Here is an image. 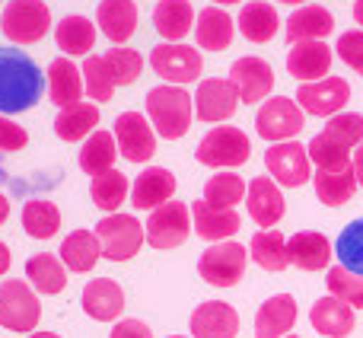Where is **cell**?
<instances>
[{
	"label": "cell",
	"instance_id": "32",
	"mask_svg": "<svg viewBox=\"0 0 363 338\" xmlns=\"http://www.w3.org/2000/svg\"><path fill=\"white\" fill-rule=\"evenodd\" d=\"M239 32H242L249 42L255 45H264L274 38L277 26H281V16H277V10L271 4H264V0H249V4L239 10Z\"/></svg>",
	"mask_w": 363,
	"mask_h": 338
},
{
	"label": "cell",
	"instance_id": "43",
	"mask_svg": "<svg viewBox=\"0 0 363 338\" xmlns=\"http://www.w3.org/2000/svg\"><path fill=\"white\" fill-rule=\"evenodd\" d=\"M335 256L341 258L347 271L363 278V217L351 220V224L341 230L338 243H335Z\"/></svg>",
	"mask_w": 363,
	"mask_h": 338
},
{
	"label": "cell",
	"instance_id": "26",
	"mask_svg": "<svg viewBox=\"0 0 363 338\" xmlns=\"http://www.w3.org/2000/svg\"><path fill=\"white\" fill-rule=\"evenodd\" d=\"M309 322L322 338H347L354 332V310L341 303L338 297H322L309 310Z\"/></svg>",
	"mask_w": 363,
	"mask_h": 338
},
{
	"label": "cell",
	"instance_id": "55",
	"mask_svg": "<svg viewBox=\"0 0 363 338\" xmlns=\"http://www.w3.org/2000/svg\"><path fill=\"white\" fill-rule=\"evenodd\" d=\"M213 4H223V6H230V4H242V0H213Z\"/></svg>",
	"mask_w": 363,
	"mask_h": 338
},
{
	"label": "cell",
	"instance_id": "24",
	"mask_svg": "<svg viewBox=\"0 0 363 338\" xmlns=\"http://www.w3.org/2000/svg\"><path fill=\"white\" fill-rule=\"evenodd\" d=\"M296 326V300L290 294H274L255 313V338H284Z\"/></svg>",
	"mask_w": 363,
	"mask_h": 338
},
{
	"label": "cell",
	"instance_id": "5",
	"mask_svg": "<svg viewBox=\"0 0 363 338\" xmlns=\"http://www.w3.org/2000/svg\"><path fill=\"white\" fill-rule=\"evenodd\" d=\"M96 236H99V246H102V258L128 262L144 246V227L131 214H106L96 224Z\"/></svg>",
	"mask_w": 363,
	"mask_h": 338
},
{
	"label": "cell",
	"instance_id": "12",
	"mask_svg": "<svg viewBox=\"0 0 363 338\" xmlns=\"http://www.w3.org/2000/svg\"><path fill=\"white\" fill-rule=\"evenodd\" d=\"M115 144L128 163H147L157 153V134L150 128V119L140 112H121L115 119Z\"/></svg>",
	"mask_w": 363,
	"mask_h": 338
},
{
	"label": "cell",
	"instance_id": "37",
	"mask_svg": "<svg viewBox=\"0 0 363 338\" xmlns=\"http://www.w3.org/2000/svg\"><path fill=\"white\" fill-rule=\"evenodd\" d=\"M115 157H118L115 134L93 131L80 147V169L89 175H102V173H108V169H115Z\"/></svg>",
	"mask_w": 363,
	"mask_h": 338
},
{
	"label": "cell",
	"instance_id": "50",
	"mask_svg": "<svg viewBox=\"0 0 363 338\" xmlns=\"http://www.w3.org/2000/svg\"><path fill=\"white\" fill-rule=\"evenodd\" d=\"M351 166H354V175H357V185H363V144L357 147V151H354Z\"/></svg>",
	"mask_w": 363,
	"mask_h": 338
},
{
	"label": "cell",
	"instance_id": "47",
	"mask_svg": "<svg viewBox=\"0 0 363 338\" xmlns=\"http://www.w3.org/2000/svg\"><path fill=\"white\" fill-rule=\"evenodd\" d=\"M338 58L347 64L351 70H360L363 74V29H354V32H345L338 38Z\"/></svg>",
	"mask_w": 363,
	"mask_h": 338
},
{
	"label": "cell",
	"instance_id": "9",
	"mask_svg": "<svg viewBox=\"0 0 363 338\" xmlns=\"http://www.w3.org/2000/svg\"><path fill=\"white\" fill-rule=\"evenodd\" d=\"M245 265H249V252L242 243H213L211 249L201 252L198 275L211 288H233L245 275Z\"/></svg>",
	"mask_w": 363,
	"mask_h": 338
},
{
	"label": "cell",
	"instance_id": "7",
	"mask_svg": "<svg viewBox=\"0 0 363 338\" xmlns=\"http://www.w3.org/2000/svg\"><path fill=\"white\" fill-rule=\"evenodd\" d=\"M42 320V303L29 281H4L0 284V326L10 332H35Z\"/></svg>",
	"mask_w": 363,
	"mask_h": 338
},
{
	"label": "cell",
	"instance_id": "20",
	"mask_svg": "<svg viewBox=\"0 0 363 338\" xmlns=\"http://www.w3.org/2000/svg\"><path fill=\"white\" fill-rule=\"evenodd\" d=\"M245 205H249V217L258 227H274L284 217V195L277 188L274 179L268 175H255L249 182V192H245Z\"/></svg>",
	"mask_w": 363,
	"mask_h": 338
},
{
	"label": "cell",
	"instance_id": "8",
	"mask_svg": "<svg viewBox=\"0 0 363 338\" xmlns=\"http://www.w3.org/2000/svg\"><path fill=\"white\" fill-rule=\"evenodd\" d=\"M306 125V112L296 106L290 96H274V99H264L262 109L255 115V131L262 134L268 144H284V141H294L296 134Z\"/></svg>",
	"mask_w": 363,
	"mask_h": 338
},
{
	"label": "cell",
	"instance_id": "4",
	"mask_svg": "<svg viewBox=\"0 0 363 338\" xmlns=\"http://www.w3.org/2000/svg\"><path fill=\"white\" fill-rule=\"evenodd\" d=\"M194 157H198V163H204L211 169H236V166L249 163L252 144H249V138H245V131H239V128L217 125L201 138Z\"/></svg>",
	"mask_w": 363,
	"mask_h": 338
},
{
	"label": "cell",
	"instance_id": "25",
	"mask_svg": "<svg viewBox=\"0 0 363 338\" xmlns=\"http://www.w3.org/2000/svg\"><path fill=\"white\" fill-rule=\"evenodd\" d=\"M332 243L328 236L315 230H300L287 239V256H290V265L303 271H322L328 262H332Z\"/></svg>",
	"mask_w": 363,
	"mask_h": 338
},
{
	"label": "cell",
	"instance_id": "15",
	"mask_svg": "<svg viewBox=\"0 0 363 338\" xmlns=\"http://www.w3.org/2000/svg\"><path fill=\"white\" fill-rule=\"evenodd\" d=\"M239 109V89L233 87V80H220V77H211V80L198 83V93H194V112H198L201 121H226L233 119Z\"/></svg>",
	"mask_w": 363,
	"mask_h": 338
},
{
	"label": "cell",
	"instance_id": "46",
	"mask_svg": "<svg viewBox=\"0 0 363 338\" xmlns=\"http://www.w3.org/2000/svg\"><path fill=\"white\" fill-rule=\"evenodd\" d=\"M309 160L315 163V169H345V166H351V151H345V147H338V144H332V141H325L322 134H315L313 141H309Z\"/></svg>",
	"mask_w": 363,
	"mask_h": 338
},
{
	"label": "cell",
	"instance_id": "35",
	"mask_svg": "<svg viewBox=\"0 0 363 338\" xmlns=\"http://www.w3.org/2000/svg\"><path fill=\"white\" fill-rule=\"evenodd\" d=\"M26 278L29 284L45 297H55L67 288V268H64L61 258H55L51 252H42V256H32L26 262Z\"/></svg>",
	"mask_w": 363,
	"mask_h": 338
},
{
	"label": "cell",
	"instance_id": "36",
	"mask_svg": "<svg viewBox=\"0 0 363 338\" xmlns=\"http://www.w3.org/2000/svg\"><path fill=\"white\" fill-rule=\"evenodd\" d=\"M89 195H93V205L106 214H118V207L128 201L131 195V182L121 169H108L102 175H93V185H89Z\"/></svg>",
	"mask_w": 363,
	"mask_h": 338
},
{
	"label": "cell",
	"instance_id": "23",
	"mask_svg": "<svg viewBox=\"0 0 363 338\" xmlns=\"http://www.w3.org/2000/svg\"><path fill=\"white\" fill-rule=\"evenodd\" d=\"M83 70L77 67L70 58H55L48 64V99L57 109H70L83 99Z\"/></svg>",
	"mask_w": 363,
	"mask_h": 338
},
{
	"label": "cell",
	"instance_id": "11",
	"mask_svg": "<svg viewBox=\"0 0 363 338\" xmlns=\"http://www.w3.org/2000/svg\"><path fill=\"white\" fill-rule=\"evenodd\" d=\"M191 233V207L182 201H166L147 220V243L153 249H176Z\"/></svg>",
	"mask_w": 363,
	"mask_h": 338
},
{
	"label": "cell",
	"instance_id": "57",
	"mask_svg": "<svg viewBox=\"0 0 363 338\" xmlns=\"http://www.w3.org/2000/svg\"><path fill=\"white\" fill-rule=\"evenodd\" d=\"M169 338H188V335H169Z\"/></svg>",
	"mask_w": 363,
	"mask_h": 338
},
{
	"label": "cell",
	"instance_id": "10",
	"mask_svg": "<svg viewBox=\"0 0 363 338\" xmlns=\"http://www.w3.org/2000/svg\"><path fill=\"white\" fill-rule=\"evenodd\" d=\"M264 166H268L271 179L277 185L287 188H300L313 179V160H309V151L296 141H284V144H271L264 151Z\"/></svg>",
	"mask_w": 363,
	"mask_h": 338
},
{
	"label": "cell",
	"instance_id": "44",
	"mask_svg": "<svg viewBox=\"0 0 363 338\" xmlns=\"http://www.w3.org/2000/svg\"><path fill=\"white\" fill-rule=\"evenodd\" d=\"M328 294L338 297L341 303H347L351 310H363V278L354 275V271H347L345 265H335V268H328Z\"/></svg>",
	"mask_w": 363,
	"mask_h": 338
},
{
	"label": "cell",
	"instance_id": "53",
	"mask_svg": "<svg viewBox=\"0 0 363 338\" xmlns=\"http://www.w3.org/2000/svg\"><path fill=\"white\" fill-rule=\"evenodd\" d=\"M354 19H357V23L363 26V0H357V4H354Z\"/></svg>",
	"mask_w": 363,
	"mask_h": 338
},
{
	"label": "cell",
	"instance_id": "3",
	"mask_svg": "<svg viewBox=\"0 0 363 338\" xmlns=\"http://www.w3.org/2000/svg\"><path fill=\"white\" fill-rule=\"evenodd\" d=\"M0 29L13 45H35L48 36L51 10L45 0H10L0 13Z\"/></svg>",
	"mask_w": 363,
	"mask_h": 338
},
{
	"label": "cell",
	"instance_id": "29",
	"mask_svg": "<svg viewBox=\"0 0 363 338\" xmlns=\"http://www.w3.org/2000/svg\"><path fill=\"white\" fill-rule=\"evenodd\" d=\"M233 32H236V26H233V19L220 6H204L198 13V23H194V42H198V48H204V51L230 48Z\"/></svg>",
	"mask_w": 363,
	"mask_h": 338
},
{
	"label": "cell",
	"instance_id": "14",
	"mask_svg": "<svg viewBox=\"0 0 363 338\" xmlns=\"http://www.w3.org/2000/svg\"><path fill=\"white\" fill-rule=\"evenodd\" d=\"M230 80H233V87L239 89V102L255 106V102L268 99L271 89H274V70H271V64L264 61V58L245 55V58H239V61H233Z\"/></svg>",
	"mask_w": 363,
	"mask_h": 338
},
{
	"label": "cell",
	"instance_id": "13",
	"mask_svg": "<svg viewBox=\"0 0 363 338\" xmlns=\"http://www.w3.org/2000/svg\"><path fill=\"white\" fill-rule=\"evenodd\" d=\"M351 99V87H347L345 77H325V80L315 83H303L296 89V106L306 115H325V119H335L341 115V109Z\"/></svg>",
	"mask_w": 363,
	"mask_h": 338
},
{
	"label": "cell",
	"instance_id": "2",
	"mask_svg": "<svg viewBox=\"0 0 363 338\" xmlns=\"http://www.w3.org/2000/svg\"><path fill=\"white\" fill-rule=\"evenodd\" d=\"M144 106H147V119L157 128L160 138L179 141V138H185L188 128H191V96L182 87H169V83L153 87L150 93H147Z\"/></svg>",
	"mask_w": 363,
	"mask_h": 338
},
{
	"label": "cell",
	"instance_id": "17",
	"mask_svg": "<svg viewBox=\"0 0 363 338\" xmlns=\"http://www.w3.org/2000/svg\"><path fill=\"white\" fill-rule=\"evenodd\" d=\"M83 313L96 322H115L125 310V290L118 288V281L112 278H93V281L83 288Z\"/></svg>",
	"mask_w": 363,
	"mask_h": 338
},
{
	"label": "cell",
	"instance_id": "42",
	"mask_svg": "<svg viewBox=\"0 0 363 338\" xmlns=\"http://www.w3.org/2000/svg\"><path fill=\"white\" fill-rule=\"evenodd\" d=\"M322 138L345 147V151H357L363 144V115H357V112L335 115V119H328V125L322 128Z\"/></svg>",
	"mask_w": 363,
	"mask_h": 338
},
{
	"label": "cell",
	"instance_id": "31",
	"mask_svg": "<svg viewBox=\"0 0 363 338\" xmlns=\"http://www.w3.org/2000/svg\"><path fill=\"white\" fill-rule=\"evenodd\" d=\"M55 42L64 55H70V58L86 55L89 58V51L96 48V23L80 16V13H70V16H64L61 23H57Z\"/></svg>",
	"mask_w": 363,
	"mask_h": 338
},
{
	"label": "cell",
	"instance_id": "48",
	"mask_svg": "<svg viewBox=\"0 0 363 338\" xmlns=\"http://www.w3.org/2000/svg\"><path fill=\"white\" fill-rule=\"evenodd\" d=\"M26 144H29L26 128L0 115V153H16V151H23Z\"/></svg>",
	"mask_w": 363,
	"mask_h": 338
},
{
	"label": "cell",
	"instance_id": "21",
	"mask_svg": "<svg viewBox=\"0 0 363 338\" xmlns=\"http://www.w3.org/2000/svg\"><path fill=\"white\" fill-rule=\"evenodd\" d=\"M287 32V42L296 45V42H325V36L335 32V16L319 4H306L300 10H294V16L287 19L284 26Z\"/></svg>",
	"mask_w": 363,
	"mask_h": 338
},
{
	"label": "cell",
	"instance_id": "45",
	"mask_svg": "<svg viewBox=\"0 0 363 338\" xmlns=\"http://www.w3.org/2000/svg\"><path fill=\"white\" fill-rule=\"evenodd\" d=\"M102 58H106L108 70L115 77V87H131L140 77V70H144V58L134 48H108Z\"/></svg>",
	"mask_w": 363,
	"mask_h": 338
},
{
	"label": "cell",
	"instance_id": "38",
	"mask_svg": "<svg viewBox=\"0 0 363 338\" xmlns=\"http://www.w3.org/2000/svg\"><path fill=\"white\" fill-rule=\"evenodd\" d=\"M249 256L255 258V265H262L264 271H284L290 265L287 239H284L281 230H258L249 243Z\"/></svg>",
	"mask_w": 363,
	"mask_h": 338
},
{
	"label": "cell",
	"instance_id": "1",
	"mask_svg": "<svg viewBox=\"0 0 363 338\" xmlns=\"http://www.w3.org/2000/svg\"><path fill=\"white\" fill-rule=\"evenodd\" d=\"M42 99V70L23 48H0V112H29Z\"/></svg>",
	"mask_w": 363,
	"mask_h": 338
},
{
	"label": "cell",
	"instance_id": "49",
	"mask_svg": "<svg viewBox=\"0 0 363 338\" xmlns=\"http://www.w3.org/2000/svg\"><path fill=\"white\" fill-rule=\"evenodd\" d=\"M108 338H153V329L140 320H118Z\"/></svg>",
	"mask_w": 363,
	"mask_h": 338
},
{
	"label": "cell",
	"instance_id": "6",
	"mask_svg": "<svg viewBox=\"0 0 363 338\" xmlns=\"http://www.w3.org/2000/svg\"><path fill=\"white\" fill-rule=\"evenodd\" d=\"M150 67L157 77H163L169 87H185L194 83L204 70L201 51L185 42H163L150 51Z\"/></svg>",
	"mask_w": 363,
	"mask_h": 338
},
{
	"label": "cell",
	"instance_id": "51",
	"mask_svg": "<svg viewBox=\"0 0 363 338\" xmlns=\"http://www.w3.org/2000/svg\"><path fill=\"white\" fill-rule=\"evenodd\" d=\"M10 271V249H6V243H0V278Z\"/></svg>",
	"mask_w": 363,
	"mask_h": 338
},
{
	"label": "cell",
	"instance_id": "28",
	"mask_svg": "<svg viewBox=\"0 0 363 338\" xmlns=\"http://www.w3.org/2000/svg\"><path fill=\"white\" fill-rule=\"evenodd\" d=\"M96 23L115 45L128 42L138 29V4L134 0H102L96 10Z\"/></svg>",
	"mask_w": 363,
	"mask_h": 338
},
{
	"label": "cell",
	"instance_id": "40",
	"mask_svg": "<svg viewBox=\"0 0 363 338\" xmlns=\"http://www.w3.org/2000/svg\"><path fill=\"white\" fill-rule=\"evenodd\" d=\"M245 192H249V185H245V179L242 175H236V173H217V175H211L207 179V185H204V201L211 207H236L239 201L245 198Z\"/></svg>",
	"mask_w": 363,
	"mask_h": 338
},
{
	"label": "cell",
	"instance_id": "16",
	"mask_svg": "<svg viewBox=\"0 0 363 338\" xmlns=\"http://www.w3.org/2000/svg\"><path fill=\"white\" fill-rule=\"evenodd\" d=\"M332 70V48L325 42H296L287 51V74L294 80L315 83Z\"/></svg>",
	"mask_w": 363,
	"mask_h": 338
},
{
	"label": "cell",
	"instance_id": "52",
	"mask_svg": "<svg viewBox=\"0 0 363 338\" xmlns=\"http://www.w3.org/2000/svg\"><path fill=\"white\" fill-rule=\"evenodd\" d=\"M6 217H10V201H6V195H0V227H4Z\"/></svg>",
	"mask_w": 363,
	"mask_h": 338
},
{
	"label": "cell",
	"instance_id": "30",
	"mask_svg": "<svg viewBox=\"0 0 363 338\" xmlns=\"http://www.w3.org/2000/svg\"><path fill=\"white\" fill-rule=\"evenodd\" d=\"M194 26V6L191 0H160L153 10V29L166 42H182Z\"/></svg>",
	"mask_w": 363,
	"mask_h": 338
},
{
	"label": "cell",
	"instance_id": "22",
	"mask_svg": "<svg viewBox=\"0 0 363 338\" xmlns=\"http://www.w3.org/2000/svg\"><path fill=\"white\" fill-rule=\"evenodd\" d=\"M191 217H194V233L201 239H211V243H226L233 233L242 227V217L236 214V207H211L204 198L191 205Z\"/></svg>",
	"mask_w": 363,
	"mask_h": 338
},
{
	"label": "cell",
	"instance_id": "54",
	"mask_svg": "<svg viewBox=\"0 0 363 338\" xmlns=\"http://www.w3.org/2000/svg\"><path fill=\"white\" fill-rule=\"evenodd\" d=\"M29 338H61V335H55V332H32Z\"/></svg>",
	"mask_w": 363,
	"mask_h": 338
},
{
	"label": "cell",
	"instance_id": "33",
	"mask_svg": "<svg viewBox=\"0 0 363 338\" xmlns=\"http://www.w3.org/2000/svg\"><path fill=\"white\" fill-rule=\"evenodd\" d=\"M99 125V106L96 102H77L70 109H61L55 119V134L67 144L74 141H86Z\"/></svg>",
	"mask_w": 363,
	"mask_h": 338
},
{
	"label": "cell",
	"instance_id": "34",
	"mask_svg": "<svg viewBox=\"0 0 363 338\" xmlns=\"http://www.w3.org/2000/svg\"><path fill=\"white\" fill-rule=\"evenodd\" d=\"M313 185H315V195H319L322 205L338 207L354 198V192H357V175H354V166L332 169V173H328V169H315Z\"/></svg>",
	"mask_w": 363,
	"mask_h": 338
},
{
	"label": "cell",
	"instance_id": "58",
	"mask_svg": "<svg viewBox=\"0 0 363 338\" xmlns=\"http://www.w3.org/2000/svg\"><path fill=\"white\" fill-rule=\"evenodd\" d=\"M284 338H300V335H284Z\"/></svg>",
	"mask_w": 363,
	"mask_h": 338
},
{
	"label": "cell",
	"instance_id": "19",
	"mask_svg": "<svg viewBox=\"0 0 363 338\" xmlns=\"http://www.w3.org/2000/svg\"><path fill=\"white\" fill-rule=\"evenodd\" d=\"M239 313L223 300H207L191 313V338H236Z\"/></svg>",
	"mask_w": 363,
	"mask_h": 338
},
{
	"label": "cell",
	"instance_id": "27",
	"mask_svg": "<svg viewBox=\"0 0 363 338\" xmlns=\"http://www.w3.org/2000/svg\"><path fill=\"white\" fill-rule=\"evenodd\" d=\"M57 252H61L64 268L77 271V275H86V271H93L96 262L102 258L99 236H96L93 230H74V233H67Z\"/></svg>",
	"mask_w": 363,
	"mask_h": 338
},
{
	"label": "cell",
	"instance_id": "18",
	"mask_svg": "<svg viewBox=\"0 0 363 338\" xmlns=\"http://www.w3.org/2000/svg\"><path fill=\"white\" fill-rule=\"evenodd\" d=\"M176 195V175L163 166H150L134 179L131 185V205L138 211H157Z\"/></svg>",
	"mask_w": 363,
	"mask_h": 338
},
{
	"label": "cell",
	"instance_id": "56",
	"mask_svg": "<svg viewBox=\"0 0 363 338\" xmlns=\"http://www.w3.org/2000/svg\"><path fill=\"white\" fill-rule=\"evenodd\" d=\"M281 4H306V0H281Z\"/></svg>",
	"mask_w": 363,
	"mask_h": 338
},
{
	"label": "cell",
	"instance_id": "39",
	"mask_svg": "<svg viewBox=\"0 0 363 338\" xmlns=\"http://www.w3.org/2000/svg\"><path fill=\"white\" fill-rule=\"evenodd\" d=\"M23 230L32 239H51L61 230V211H57L55 201H42L32 198L23 205Z\"/></svg>",
	"mask_w": 363,
	"mask_h": 338
},
{
	"label": "cell",
	"instance_id": "41",
	"mask_svg": "<svg viewBox=\"0 0 363 338\" xmlns=\"http://www.w3.org/2000/svg\"><path fill=\"white\" fill-rule=\"evenodd\" d=\"M83 89L93 102H108L115 96V77L102 55H89L83 61Z\"/></svg>",
	"mask_w": 363,
	"mask_h": 338
}]
</instances>
